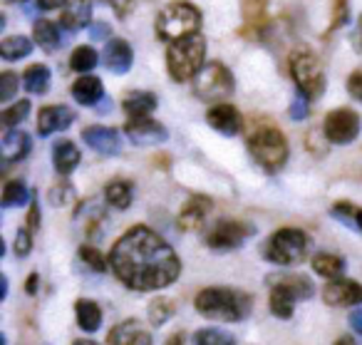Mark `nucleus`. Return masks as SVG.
<instances>
[{"mask_svg":"<svg viewBox=\"0 0 362 345\" xmlns=\"http://www.w3.org/2000/svg\"><path fill=\"white\" fill-rule=\"evenodd\" d=\"M115 276L132 290H161L181 273L176 251L149 226L129 229L110 254Z\"/></svg>","mask_w":362,"mask_h":345,"instance_id":"1","label":"nucleus"},{"mask_svg":"<svg viewBox=\"0 0 362 345\" xmlns=\"http://www.w3.org/2000/svg\"><path fill=\"white\" fill-rule=\"evenodd\" d=\"M197 310L204 318L211 320H226V323H238L243 320L253 308V300L243 290L233 288H204L194 300Z\"/></svg>","mask_w":362,"mask_h":345,"instance_id":"2","label":"nucleus"},{"mask_svg":"<svg viewBox=\"0 0 362 345\" xmlns=\"http://www.w3.org/2000/svg\"><path fill=\"white\" fill-rule=\"evenodd\" d=\"M204 57H206V40L202 35H189L181 40L169 43L166 47V70L174 82H187L204 70Z\"/></svg>","mask_w":362,"mask_h":345,"instance_id":"3","label":"nucleus"},{"mask_svg":"<svg viewBox=\"0 0 362 345\" xmlns=\"http://www.w3.org/2000/svg\"><path fill=\"white\" fill-rule=\"evenodd\" d=\"M199 28H202V11H199L194 3L187 0H176L169 3L164 11H159L154 23V30L159 40H181V38L197 35Z\"/></svg>","mask_w":362,"mask_h":345,"instance_id":"4","label":"nucleus"},{"mask_svg":"<svg viewBox=\"0 0 362 345\" xmlns=\"http://www.w3.org/2000/svg\"><path fill=\"white\" fill-rule=\"evenodd\" d=\"M248 152H251V157L256 159L258 166L276 174V171H281L286 166L291 149H288V140L283 137V132L278 127L263 125L248 135Z\"/></svg>","mask_w":362,"mask_h":345,"instance_id":"5","label":"nucleus"},{"mask_svg":"<svg viewBox=\"0 0 362 345\" xmlns=\"http://www.w3.org/2000/svg\"><path fill=\"white\" fill-rule=\"evenodd\" d=\"M291 77L296 82L298 92L310 102L320 100L325 95V67H322L320 57L308 47H298V50L291 52Z\"/></svg>","mask_w":362,"mask_h":345,"instance_id":"6","label":"nucleus"},{"mask_svg":"<svg viewBox=\"0 0 362 345\" xmlns=\"http://www.w3.org/2000/svg\"><path fill=\"white\" fill-rule=\"evenodd\" d=\"M308 254V236L300 229H278L263 246L266 261L278 266H296Z\"/></svg>","mask_w":362,"mask_h":345,"instance_id":"7","label":"nucleus"},{"mask_svg":"<svg viewBox=\"0 0 362 345\" xmlns=\"http://www.w3.org/2000/svg\"><path fill=\"white\" fill-rule=\"evenodd\" d=\"M313 295V283L305 276H283L271 281V310L276 318L288 320L296 308V300H308Z\"/></svg>","mask_w":362,"mask_h":345,"instance_id":"8","label":"nucleus"},{"mask_svg":"<svg viewBox=\"0 0 362 345\" xmlns=\"http://www.w3.org/2000/svg\"><path fill=\"white\" fill-rule=\"evenodd\" d=\"M236 90L233 75L223 62H209L197 77H194V92L199 100L204 102H216L223 97H231Z\"/></svg>","mask_w":362,"mask_h":345,"instance_id":"9","label":"nucleus"},{"mask_svg":"<svg viewBox=\"0 0 362 345\" xmlns=\"http://www.w3.org/2000/svg\"><path fill=\"white\" fill-rule=\"evenodd\" d=\"M360 115L347 107H340V110L327 112L325 125H322V135L330 145H350L355 142V137L360 135Z\"/></svg>","mask_w":362,"mask_h":345,"instance_id":"10","label":"nucleus"},{"mask_svg":"<svg viewBox=\"0 0 362 345\" xmlns=\"http://www.w3.org/2000/svg\"><path fill=\"white\" fill-rule=\"evenodd\" d=\"M253 234V226L246 224V221H233V219H226V221H218L216 226L211 229V234L206 236V244L211 249H218V251H231V249H238L248 241V236Z\"/></svg>","mask_w":362,"mask_h":345,"instance_id":"11","label":"nucleus"},{"mask_svg":"<svg viewBox=\"0 0 362 345\" xmlns=\"http://www.w3.org/2000/svg\"><path fill=\"white\" fill-rule=\"evenodd\" d=\"M124 137L136 147H151L161 145V142L169 140V130H166L161 122L144 117V120H129L124 125Z\"/></svg>","mask_w":362,"mask_h":345,"instance_id":"12","label":"nucleus"},{"mask_svg":"<svg viewBox=\"0 0 362 345\" xmlns=\"http://www.w3.org/2000/svg\"><path fill=\"white\" fill-rule=\"evenodd\" d=\"M82 140L92 152H97L100 157H115L122 149V137L117 130L105 125H90L82 132Z\"/></svg>","mask_w":362,"mask_h":345,"instance_id":"13","label":"nucleus"},{"mask_svg":"<svg viewBox=\"0 0 362 345\" xmlns=\"http://www.w3.org/2000/svg\"><path fill=\"white\" fill-rule=\"evenodd\" d=\"M322 300L337 308H350L362 303V285L350 278H335L322 288Z\"/></svg>","mask_w":362,"mask_h":345,"instance_id":"14","label":"nucleus"},{"mask_svg":"<svg viewBox=\"0 0 362 345\" xmlns=\"http://www.w3.org/2000/svg\"><path fill=\"white\" fill-rule=\"evenodd\" d=\"M132 62H134V50L127 40L122 38H112L110 43L102 50V65L107 67L115 75H124L132 70Z\"/></svg>","mask_w":362,"mask_h":345,"instance_id":"15","label":"nucleus"},{"mask_svg":"<svg viewBox=\"0 0 362 345\" xmlns=\"http://www.w3.org/2000/svg\"><path fill=\"white\" fill-rule=\"evenodd\" d=\"M75 122V112L67 105H47L37 115V135L50 137L55 132H65Z\"/></svg>","mask_w":362,"mask_h":345,"instance_id":"16","label":"nucleus"},{"mask_svg":"<svg viewBox=\"0 0 362 345\" xmlns=\"http://www.w3.org/2000/svg\"><path fill=\"white\" fill-rule=\"evenodd\" d=\"M206 122L211 125V130H216L218 135H223V137H236L243 125L241 112H238L233 105H226V102L211 107L206 115Z\"/></svg>","mask_w":362,"mask_h":345,"instance_id":"17","label":"nucleus"},{"mask_svg":"<svg viewBox=\"0 0 362 345\" xmlns=\"http://www.w3.org/2000/svg\"><path fill=\"white\" fill-rule=\"evenodd\" d=\"M211 209H214V201L209 199V196H192L179 214V229L181 231H199Z\"/></svg>","mask_w":362,"mask_h":345,"instance_id":"18","label":"nucleus"},{"mask_svg":"<svg viewBox=\"0 0 362 345\" xmlns=\"http://www.w3.org/2000/svg\"><path fill=\"white\" fill-rule=\"evenodd\" d=\"M107 345H151V335L146 333L139 320L129 318L110 330Z\"/></svg>","mask_w":362,"mask_h":345,"instance_id":"19","label":"nucleus"},{"mask_svg":"<svg viewBox=\"0 0 362 345\" xmlns=\"http://www.w3.org/2000/svg\"><path fill=\"white\" fill-rule=\"evenodd\" d=\"M241 8L246 21L241 35H251V40H256L263 35V28L268 23V0H241Z\"/></svg>","mask_w":362,"mask_h":345,"instance_id":"20","label":"nucleus"},{"mask_svg":"<svg viewBox=\"0 0 362 345\" xmlns=\"http://www.w3.org/2000/svg\"><path fill=\"white\" fill-rule=\"evenodd\" d=\"M33 149V140L28 132L23 130H8L0 140V154L6 162H21L30 154Z\"/></svg>","mask_w":362,"mask_h":345,"instance_id":"21","label":"nucleus"},{"mask_svg":"<svg viewBox=\"0 0 362 345\" xmlns=\"http://www.w3.org/2000/svg\"><path fill=\"white\" fill-rule=\"evenodd\" d=\"M72 97H75V102H80V105L95 107L105 100V85H102L100 77L82 75L72 82Z\"/></svg>","mask_w":362,"mask_h":345,"instance_id":"22","label":"nucleus"},{"mask_svg":"<svg viewBox=\"0 0 362 345\" xmlns=\"http://www.w3.org/2000/svg\"><path fill=\"white\" fill-rule=\"evenodd\" d=\"M92 23V0H75L62 11L60 28L67 33H77Z\"/></svg>","mask_w":362,"mask_h":345,"instance_id":"23","label":"nucleus"},{"mask_svg":"<svg viewBox=\"0 0 362 345\" xmlns=\"http://www.w3.org/2000/svg\"><path fill=\"white\" fill-rule=\"evenodd\" d=\"M156 105H159V100H156L154 92L139 90V92H129V95L124 97L122 110H124V115L129 117V120H144V117H149L151 112L156 110Z\"/></svg>","mask_w":362,"mask_h":345,"instance_id":"24","label":"nucleus"},{"mask_svg":"<svg viewBox=\"0 0 362 345\" xmlns=\"http://www.w3.org/2000/svg\"><path fill=\"white\" fill-rule=\"evenodd\" d=\"M80 159H82L80 149H77L72 142L62 140V142H57V145L52 147V164H55L57 174H62V176L72 174V171L80 166Z\"/></svg>","mask_w":362,"mask_h":345,"instance_id":"25","label":"nucleus"},{"mask_svg":"<svg viewBox=\"0 0 362 345\" xmlns=\"http://www.w3.org/2000/svg\"><path fill=\"white\" fill-rule=\"evenodd\" d=\"M105 199L110 206L124 211V209H129L132 201H134V186H132V181L115 179L105 186Z\"/></svg>","mask_w":362,"mask_h":345,"instance_id":"26","label":"nucleus"},{"mask_svg":"<svg viewBox=\"0 0 362 345\" xmlns=\"http://www.w3.org/2000/svg\"><path fill=\"white\" fill-rule=\"evenodd\" d=\"M33 35H35V43L42 47V50L47 52H55L62 47V33L60 28L55 26V23L50 21H35V26H33Z\"/></svg>","mask_w":362,"mask_h":345,"instance_id":"27","label":"nucleus"},{"mask_svg":"<svg viewBox=\"0 0 362 345\" xmlns=\"http://www.w3.org/2000/svg\"><path fill=\"white\" fill-rule=\"evenodd\" d=\"M75 313H77V325H80L85 333H95L102 325V308L95 300H77L75 303Z\"/></svg>","mask_w":362,"mask_h":345,"instance_id":"28","label":"nucleus"},{"mask_svg":"<svg viewBox=\"0 0 362 345\" xmlns=\"http://www.w3.org/2000/svg\"><path fill=\"white\" fill-rule=\"evenodd\" d=\"M23 85L30 95H42L50 87V67L37 62V65H30L25 72H23Z\"/></svg>","mask_w":362,"mask_h":345,"instance_id":"29","label":"nucleus"},{"mask_svg":"<svg viewBox=\"0 0 362 345\" xmlns=\"http://www.w3.org/2000/svg\"><path fill=\"white\" fill-rule=\"evenodd\" d=\"M30 52H33V40L25 35H11L0 43V57L8 62L23 60V57H28Z\"/></svg>","mask_w":362,"mask_h":345,"instance_id":"30","label":"nucleus"},{"mask_svg":"<svg viewBox=\"0 0 362 345\" xmlns=\"http://www.w3.org/2000/svg\"><path fill=\"white\" fill-rule=\"evenodd\" d=\"M313 271L317 276H325V278H340L342 271H345V261L335 254H315L313 256Z\"/></svg>","mask_w":362,"mask_h":345,"instance_id":"31","label":"nucleus"},{"mask_svg":"<svg viewBox=\"0 0 362 345\" xmlns=\"http://www.w3.org/2000/svg\"><path fill=\"white\" fill-rule=\"evenodd\" d=\"M30 189H28V184L23 179H11L6 181V186H3V206L6 209H13V206H23L30 201Z\"/></svg>","mask_w":362,"mask_h":345,"instance_id":"32","label":"nucleus"},{"mask_svg":"<svg viewBox=\"0 0 362 345\" xmlns=\"http://www.w3.org/2000/svg\"><path fill=\"white\" fill-rule=\"evenodd\" d=\"M102 57L95 52V47L90 45H80L72 50V57H70V67L75 72H80V75H90V70H95L97 62H100Z\"/></svg>","mask_w":362,"mask_h":345,"instance_id":"33","label":"nucleus"},{"mask_svg":"<svg viewBox=\"0 0 362 345\" xmlns=\"http://www.w3.org/2000/svg\"><path fill=\"white\" fill-rule=\"evenodd\" d=\"M194 343L197 345H236V338L226 330L218 328H204L194 335Z\"/></svg>","mask_w":362,"mask_h":345,"instance_id":"34","label":"nucleus"},{"mask_svg":"<svg viewBox=\"0 0 362 345\" xmlns=\"http://www.w3.org/2000/svg\"><path fill=\"white\" fill-rule=\"evenodd\" d=\"M332 216L362 231V206H352L347 201H340V204L332 206Z\"/></svg>","mask_w":362,"mask_h":345,"instance_id":"35","label":"nucleus"},{"mask_svg":"<svg viewBox=\"0 0 362 345\" xmlns=\"http://www.w3.org/2000/svg\"><path fill=\"white\" fill-rule=\"evenodd\" d=\"M28 112H30V102L21 100V102H16L13 107H8V110H3L0 120H3V125H6L8 130H16V127L28 117Z\"/></svg>","mask_w":362,"mask_h":345,"instance_id":"36","label":"nucleus"},{"mask_svg":"<svg viewBox=\"0 0 362 345\" xmlns=\"http://www.w3.org/2000/svg\"><path fill=\"white\" fill-rule=\"evenodd\" d=\"M171 315H174V305H171L166 298H156L149 303V323L151 325H164Z\"/></svg>","mask_w":362,"mask_h":345,"instance_id":"37","label":"nucleus"},{"mask_svg":"<svg viewBox=\"0 0 362 345\" xmlns=\"http://www.w3.org/2000/svg\"><path fill=\"white\" fill-rule=\"evenodd\" d=\"M77 256H80V261L92 271V273H102V271L107 268V261L102 259L100 249H95V246H82V249L77 251Z\"/></svg>","mask_w":362,"mask_h":345,"instance_id":"38","label":"nucleus"},{"mask_svg":"<svg viewBox=\"0 0 362 345\" xmlns=\"http://www.w3.org/2000/svg\"><path fill=\"white\" fill-rule=\"evenodd\" d=\"M347 21H350V3H347V0H332L330 30H337V28L347 26Z\"/></svg>","mask_w":362,"mask_h":345,"instance_id":"39","label":"nucleus"},{"mask_svg":"<svg viewBox=\"0 0 362 345\" xmlns=\"http://www.w3.org/2000/svg\"><path fill=\"white\" fill-rule=\"evenodd\" d=\"M18 92V75L16 72H3L0 75V102H11Z\"/></svg>","mask_w":362,"mask_h":345,"instance_id":"40","label":"nucleus"},{"mask_svg":"<svg viewBox=\"0 0 362 345\" xmlns=\"http://www.w3.org/2000/svg\"><path fill=\"white\" fill-rule=\"evenodd\" d=\"M288 115H291V120H296V122L305 120V117L310 115V100H308V97H303L300 92H298V95L293 97L291 107H288Z\"/></svg>","mask_w":362,"mask_h":345,"instance_id":"41","label":"nucleus"},{"mask_svg":"<svg viewBox=\"0 0 362 345\" xmlns=\"http://www.w3.org/2000/svg\"><path fill=\"white\" fill-rule=\"evenodd\" d=\"M72 196H75L72 186L67 184V181H60V184H55L50 189V204L52 206H65L67 201H72Z\"/></svg>","mask_w":362,"mask_h":345,"instance_id":"42","label":"nucleus"},{"mask_svg":"<svg viewBox=\"0 0 362 345\" xmlns=\"http://www.w3.org/2000/svg\"><path fill=\"white\" fill-rule=\"evenodd\" d=\"M33 251V236H30V231L28 229H21L18 231V236H16V254L21 256H28Z\"/></svg>","mask_w":362,"mask_h":345,"instance_id":"43","label":"nucleus"},{"mask_svg":"<svg viewBox=\"0 0 362 345\" xmlns=\"http://www.w3.org/2000/svg\"><path fill=\"white\" fill-rule=\"evenodd\" d=\"M347 92H350L352 100L362 102V70H355L347 77Z\"/></svg>","mask_w":362,"mask_h":345,"instance_id":"44","label":"nucleus"},{"mask_svg":"<svg viewBox=\"0 0 362 345\" xmlns=\"http://www.w3.org/2000/svg\"><path fill=\"white\" fill-rule=\"evenodd\" d=\"M105 3L115 11L117 18H127L134 11V0H105Z\"/></svg>","mask_w":362,"mask_h":345,"instance_id":"45","label":"nucleus"},{"mask_svg":"<svg viewBox=\"0 0 362 345\" xmlns=\"http://www.w3.org/2000/svg\"><path fill=\"white\" fill-rule=\"evenodd\" d=\"M90 38H92V40H107V38H112L110 23H92V26H90Z\"/></svg>","mask_w":362,"mask_h":345,"instance_id":"46","label":"nucleus"},{"mask_svg":"<svg viewBox=\"0 0 362 345\" xmlns=\"http://www.w3.org/2000/svg\"><path fill=\"white\" fill-rule=\"evenodd\" d=\"M35 6L40 8V11H65L67 6H70V0H35Z\"/></svg>","mask_w":362,"mask_h":345,"instance_id":"47","label":"nucleus"},{"mask_svg":"<svg viewBox=\"0 0 362 345\" xmlns=\"http://www.w3.org/2000/svg\"><path fill=\"white\" fill-rule=\"evenodd\" d=\"M40 229V206H37V201H33L30 206V214H28V231H37Z\"/></svg>","mask_w":362,"mask_h":345,"instance_id":"48","label":"nucleus"},{"mask_svg":"<svg viewBox=\"0 0 362 345\" xmlns=\"http://www.w3.org/2000/svg\"><path fill=\"white\" fill-rule=\"evenodd\" d=\"M350 325H352V330H355L357 335H362V308H357V310H352V313H350Z\"/></svg>","mask_w":362,"mask_h":345,"instance_id":"49","label":"nucleus"},{"mask_svg":"<svg viewBox=\"0 0 362 345\" xmlns=\"http://www.w3.org/2000/svg\"><path fill=\"white\" fill-rule=\"evenodd\" d=\"M37 281H40V276H37V273H30V278H28V285H25V290H28L30 295L37 290Z\"/></svg>","mask_w":362,"mask_h":345,"instance_id":"50","label":"nucleus"},{"mask_svg":"<svg viewBox=\"0 0 362 345\" xmlns=\"http://www.w3.org/2000/svg\"><path fill=\"white\" fill-rule=\"evenodd\" d=\"M355 47L362 50V16L357 18V30H355Z\"/></svg>","mask_w":362,"mask_h":345,"instance_id":"51","label":"nucleus"},{"mask_svg":"<svg viewBox=\"0 0 362 345\" xmlns=\"http://www.w3.org/2000/svg\"><path fill=\"white\" fill-rule=\"evenodd\" d=\"M332 345H357V343H355V338H352V335H340V338H337Z\"/></svg>","mask_w":362,"mask_h":345,"instance_id":"52","label":"nucleus"},{"mask_svg":"<svg viewBox=\"0 0 362 345\" xmlns=\"http://www.w3.org/2000/svg\"><path fill=\"white\" fill-rule=\"evenodd\" d=\"M166 345H184V335H181V333H174L169 340H166Z\"/></svg>","mask_w":362,"mask_h":345,"instance_id":"53","label":"nucleus"},{"mask_svg":"<svg viewBox=\"0 0 362 345\" xmlns=\"http://www.w3.org/2000/svg\"><path fill=\"white\" fill-rule=\"evenodd\" d=\"M72 345H97L95 340H77V343H72Z\"/></svg>","mask_w":362,"mask_h":345,"instance_id":"54","label":"nucleus"},{"mask_svg":"<svg viewBox=\"0 0 362 345\" xmlns=\"http://www.w3.org/2000/svg\"><path fill=\"white\" fill-rule=\"evenodd\" d=\"M6 295H8V278L3 276V298H6Z\"/></svg>","mask_w":362,"mask_h":345,"instance_id":"55","label":"nucleus"},{"mask_svg":"<svg viewBox=\"0 0 362 345\" xmlns=\"http://www.w3.org/2000/svg\"><path fill=\"white\" fill-rule=\"evenodd\" d=\"M6 3H23V0H6Z\"/></svg>","mask_w":362,"mask_h":345,"instance_id":"56","label":"nucleus"}]
</instances>
